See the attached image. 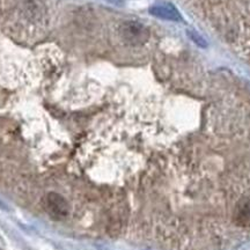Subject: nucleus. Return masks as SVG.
Here are the masks:
<instances>
[{"label":"nucleus","instance_id":"7ed1b4c3","mask_svg":"<svg viewBox=\"0 0 250 250\" xmlns=\"http://www.w3.org/2000/svg\"><path fill=\"white\" fill-rule=\"evenodd\" d=\"M149 13L154 15L156 18L165 19V20L170 21H179L181 15L176 8L170 4H159L154 5L149 9Z\"/></svg>","mask_w":250,"mask_h":250},{"label":"nucleus","instance_id":"f257e3e1","mask_svg":"<svg viewBox=\"0 0 250 250\" xmlns=\"http://www.w3.org/2000/svg\"><path fill=\"white\" fill-rule=\"evenodd\" d=\"M121 36L127 44H144L149 37V31L144 24L137 21H126L121 26Z\"/></svg>","mask_w":250,"mask_h":250},{"label":"nucleus","instance_id":"f03ea898","mask_svg":"<svg viewBox=\"0 0 250 250\" xmlns=\"http://www.w3.org/2000/svg\"><path fill=\"white\" fill-rule=\"evenodd\" d=\"M45 206L49 213L57 218L65 217L68 213V211H70L67 202L61 195H57V193H50L46 197Z\"/></svg>","mask_w":250,"mask_h":250},{"label":"nucleus","instance_id":"20e7f679","mask_svg":"<svg viewBox=\"0 0 250 250\" xmlns=\"http://www.w3.org/2000/svg\"><path fill=\"white\" fill-rule=\"evenodd\" d=\"M0 208H5L4 204H2V202H0Z\"/></svg>","mask_w":250,"mask_h":250}]
</instances>
